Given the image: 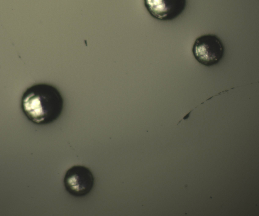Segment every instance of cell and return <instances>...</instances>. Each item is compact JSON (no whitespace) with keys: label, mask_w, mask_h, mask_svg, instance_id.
<instances>
[{"label":"cell","mask_w":259,"mask_h":216,"mask_svg":"<svg viewBox=\"0 0 259 216\" xmlns=\"http://www.w3.org/2000/svg\"><path fill=\"white\" fill-rule=\"evenodd\" d=\"M24 114L31 122L39 125L50 123L60 115L63 100L57 89L48 84L40 83L28 88L21 102Z\"/></svg>","instance_id":"obj_1"},{"label":"cell","mask_w":259,"mask_h":216,"mask_svg":"<svg viewBox=\"0 0 259 216\" xmlns=\"http://www.w3.org/2000/svg\"><path fill=\"white\" fill-rule=\"evenodd\" d=\"M192 52L199 63L209 66L217 64L221 60L224 55V48L221 41L217 36L207 34L196 39Z\"/></svg>","instance_id":"obj_2"},{"label":"cell","mask_w":259,"mask_h":216,"mask_svg":"<svg viewBox=\"0 0 259 216\" xmlns=\"http://www.w3.org/2000/svg\"><path fill=\"white\" fill-rule=\"evenodd\" d=\"M63 182L66 191L76 197L84 196L92 189L94 183L93 175L88 168L76 165L69 169L65 174Z\"/></svg>","instance_id":"obj_3"},{"label":"cell","mask_w":259,"mask_h":216,"mask_svg":"<svg viewBox=\"0 0 259 216\" xmlns=\"http://www.w3.org/2000/svg\"><path fill=\"white\" fill-rule=\"evenodd\" d=\"M145 6L150 14L158 20L167 21L174 19L184 10L185 0H147Z\"/></svg>","instance_id":"obj_4"},{"label":"cell","mask_w":259,"mask_h":216,"mask_svg":"<svg viewBox=\"0 0 259 216\" xmlns=\"http://www.w3.org/2000/svg\"><path fill=\"white\" fill-rule=\"evenodd\" d=\"M189 114H187V115H186V116H185V117H184V119H187V118H188V116H189Z\"/></svg>","instance_id":"obj_5"}]
</instances>
